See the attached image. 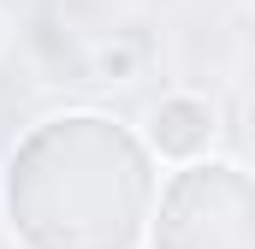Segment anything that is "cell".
Instances as JSON below:
<instances>
[{"label": "cell", "instance_id": "obj_1", "mask_svg": "<svg viewBox=\"0 0 255 249\" xmlns=\"http://www.w3.org/2000/svg\"><path fill=\"white\" fill-rule=\"evenodd\" d=\"M202 119H208V113H202L196 101H172V107L160 113V124H166L160 142H166V148H190L196 136H202Z\"/></svg>", "mask_w": 255, "mask_h": 249}]
</instances>
